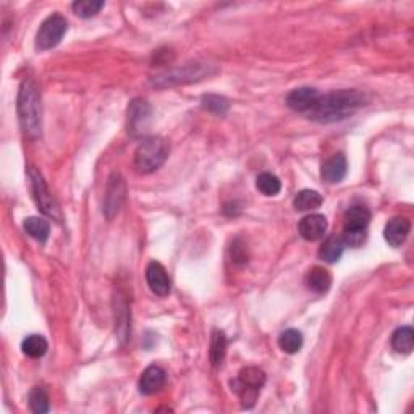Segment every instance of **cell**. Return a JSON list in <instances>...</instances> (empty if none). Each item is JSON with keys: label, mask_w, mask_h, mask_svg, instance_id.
Listing matches in <instances>:
<instances>
[{"label": "cell", "mask_w": 414, "mask_h": 414, "mask_svg": "<svg viewBox=\"0 0 414 414\" xmlns=\"http://www.w3.org/2000/svg\"><path fill=\"white\" fill-rule=\"evenodd\" d=\"M369 97L358 89H342L328 94H321L306 117L317 123H333L351 117L359 109L367 106Z\"/></svg>", "instance_id": "cell-1"}, {"label": "cell", "mask_w": 414, "mask_h": 414, "mask_svg": "<svg viewBox=\"0 0 414 414\" xmlns=\"http://www.w3.org/2000/svg\"><path fill=\"white\" fill-rule=\"evenodd\" d=\"M18 118L23 133L36 139L42 133V106L41 94L33 79L23 81L18 93Z\"/></svg>", "instance_id": "cell-2"}, {"label": "cell", "mask_w": 414, "mask_h": 414, "mask_svg": "<svg viewBox=\"0 0 414 414\" xmlns=\"http://www.w3.org/2000/svg\"><path fill=\"white\" fill-rule=\"evenodd\" d=\"M168 152H170V146L164 138H146L134 151V168L144 175L156 172L167 161Z\"/></svg>", "instance_id": "cell-3"}, {"label": "cell", "mask_w": 414, "mask_h": 414, "mask_svg": "<svg viewBox=\"0 0 414 414\" xmlns=\"http://www.w3.org/2000/svg\"><path fill=\"white\" fill-rule=\"evenodd\" d=\"M266 383V372L259 367H244L239 371L235 381L230 382L232 390L241 400L243 408H253L256 405L259 392Z\"/></svg>", "instance_id": "cell-4"}, {"label": "cell", "mask_w": 414, "mask_h": 414, "mask_svg": "<svg viewBox=\"0 0 414 414\" xmlns=\"http://www.w3.org/2000/svg\"><path fill=\"white\" fill-rule=\"evenodd\" d=\"M214 70L211 65L206 63H186L182 65L180 68H172L168 72L159 74V77H154L152 84L154 86H173V84H184V83H194L201 81L209 74H212Z\"/></svg>", "instance_id": "cell-5"}, {"label": "cell", "mask_w": 414, "mask_h": 414, "mask_svg": "<svg viewBox=\"0 0 414 414\" xmlns=\"http://www.w3.org/2000/svg\"><path fill=\"white\" fill-rule=\"evenodd\" d=\"M67 28L68 23L62 15L56 13L44 19L36 36V46L39 51H49V49L58 46V42L62 41L65 33H67Z\"/></svg>", "instance_id": "cell-6"}, {"label": "cell", "mask_w": 414, "mask_h": 414, "mask_svg": "<svg viewBox=\"0 0 414 414\" xmlns=\"http://www.w3.org/2000/svg\"><path fill=\"white\" fill-rule=\"evenodd\" d=\"M152 109L144 99H134L128 107V133L132 136H143L151 123Z\"/></svg>", "instance_id": "cell-7"}, {"label": "cell", "mask_w": 414, "mask_h": 414, "mask_svg": "<svg viewBox=\"0 0 414 414\" xmlns=\"http://www.w3.org/2000/svg\"><path fill=\"white\" fill-rule=\"evenodd\" d=\"M29 180H31V188H33L34 199H36L38 206L41 207V211L46 214V216L57 218L58 221L60 218L58 204L56 202V199L52 198V194L49 193L47 184L44 183L41 173L31 168V170H29Z\"/></svg>", "instance_id": "cell-8"}, {"label": "cell", "mask_w": 414, "mask_h": 414, "mask_svg": "<svg viewBox=\"0 0 414 414\" xmlns=\"http://www.w3.org/2000/svg\"><path fill=\"white\" fill-rule=\"evenodd\" d=\"M127 196V184L120 173H112L109 178L107 191H106V204H104V212L107 218H112L120 211L122 204Z\"/></svg>", "instance_id": "cell-9"}, {"label": "cell", "mask_w": 414, "mask_h": 414, "mask_svg": "<svg viewBox=\"0 0 414 414\" xmlns=\"http://www.w3.org/2000/svg\"><path fill=\"white\" fill-rule=\"evenodd\" d=\"M146 282L149 288L154 295L157 296H168L170 295V278H168V273L166 271V267L162 266L161 262H149L146 267Z\"/></svg>", "instance_id": "cell-10"}, {"label": "cell", "mask_w": 414, "mask_h": 414, "mask_svg": "<svg viewBox=\"0 0 414 414\" xmlns=\"http://www.w3.org/2000/svg\"><path fill=\"white\" fill-rule=\"evenodd\" d=\"M319 94L317 89L314 88H298L287 96V106L298 113H306L314 107V104L317 102Z\"/></svg>", "instance_id": "cell-11"}, {"label": "cell", "mask_w": 414, "mask_h": 414, "mask_svg": "<svg viewBox=\"0 0 414 414\" xmlns=\"http://www.w3.org/2000/svg\"><path fill=\"white\" fill-rule=\"evenodd\" d=\"M327 227L328 223L326 217L321 216V214H311V216L301 218L298 230L299 235L304 239H308V241H317V239H321L326 235Z\"/></svg>", "instance_id": "cell-12"}, {"label": "cell", "mask_w": 414, "mask_h": 414, "mask_svg": "<svg viewBox=\"0 0 414 414\" xmlns=\"http://www.w3.org/2000/svg\"><path fill=\"white\" fill-rule=\"evenodd\" d=\"M167 382V374L162 367L149 366L139 379V392L143 395H154L161 392Z\"/></svg>", "instance_id": "cell-13"}, {"label": "cell", "mask_w": 414, "mask_h": 414, "mask_svg": "<svg viewBox=\"0 0 414 414\" xmlns=\"http://www.w3.org/2000/svg\"><path fill=\"white\" fill-rule=\"evenodd\" d=\"M410 230L411 222L408 221L406 217H395L392 218V221H388L385 230H383V237H385V241L390 244V246L398 248L406 241L408 235H410Z\"/></svg>", "instance_id": "cell-14"}, {"label": "cell", "mask_w": 414, "mask_h": 414, "mask_svg": "<svg viewBox=\"0 0 414 414\" xmlns=\"http://www.w3.org/2000/svg\"><path fill=\"white\" fill-rule=\"evenodd\" d=\"M348 172V164H347V157L343 154H335L332 156L328 161L322 166V180L327 183H340L343 178L347 177Z\"/></svg>", "instance_id": "cell-15"}, {"label": "cell", "mask_w": 414, "mask_h": 414, "mask_svg": "<svg viewBox=\"0 0 414 414\" xmlns=\"http://www.w3.org/2000/svg\"><path fill=\"white\" fill-rule=\"evenodd\" d=\"M306 285L311 292L317 293V295H324L331 290L332 287V276L327 269L324 267H312L311 271L306 273Z\"/></svg>", "instance_id": "cell-16"}, {"label": "cell", "mask_w": 414, "mask_h": 414, "mask_svg": "<svg viewBox=\"0 0 414 414\" xmlns=\"http://www.w3.org/2000/svg\"><path fill=\"white\" fill-rule=\"evenodd\" d=\"M369 222H371V212L363 206H353L345 214L347 230H367Z\"/></svg>", "instance_id": "cell-17"}, {"label": "cell", "mask_w": 414, "mask_h": 414, "mask_svg": "<svg viewBox=\"0 0 414 414\" xmlns=\"http://www.w3.org/2000/svg\"><path fill=\"white\" fill-rule=\"evenodd\" d=\"M345 248L347 246H345V243H343L342 237H331L324 241L321 249H319V257L328 264H333L342 257Z\"/></svg>", "instance_id": "cell-18"}, {"label": "cell", "mask_w": 414, "mask_h": 414, "mask_svg": "<svg viewBox=\"0 0 414 414\" xmlns=\"http://www.w3.org/2000/svg\"><path fill=\"white\" fill-rule=\"evenodd\" d=\"M392 348L400 355H410L414 348V332L411 327H400L392 335Z\"/></svg>", "instance_id": "cell-19"}, {"label": "cell", "mask_w": 414, "mask_h": 414, "mask_svg": "<svg viewBox=\"0 0 414 414\" xmlns=\"http://www.w3.org/2000/svg\"><path fill=\"white\" fill-rule=\"evenodd\" d=\"M324 202V198L321 193L314 191V189H303V191H299L295 199H293V207L296 209V211H314V209L321 207Z\"/></svg>", "instance_id": "cell-20"}, {"label": "cell", "mask_w": 414, "mask_h": 414, "mask_svg": "<svg viewBox=\"0 0 414 414\" xmlns=\"http://www.w3.org/2000/svg\"><path fill=\"white\" fill-rule=\"evenodd\" d=\"M23 227L28 235L38 239L39 243H46L49 233H51V223L42 217H28L26 221H24Z\"/></svg>", "instance_id": "cell-21"}, {"label": "cell", "mask_w": 414, "mask_h": 414, "mask_svg": "<svg viewBox=\"0 0 414 414\" xmlns=\"http://www.w3.org/2000/svg\"><path fill=\"white\" fill-rule=\"evenodd\" d=\"M227 337L222 331H214L211 338V363L214 367H218L225 359Z\"/></svg>", "instance_id": "cell-22"}, {"label": "cell", "mask_w": 414, "mask_h": 414, "mask_svg": "<svg viewBox=\"0 0 414 414\" xmlns=\"http://www.w3.org/2000/svg\"><path fill=\"white\" fill-rule=\"evenodd\" d=\"M278 347L288 355H295L303 347V335L296 328H288L278 337Z\"/></svg>", "instance_id": "cell-23"}, {"label": "cell", "mask_w": 414, "mask_h": 414, "mask_svg": "<svg viewBox=\"0 0 414 414\" xmlns=\"http://www.w3.org/2000/svg\"><path fill=\"white\" fill-rule=\"evenodd\" d=\"M47 340L41 335H29L22 343V350L24 355L33 359L42 358L47 353Z\"/></svg>", "instance_id": "cell-24"}, {"label": "cell", "mask_w": 414, "mask_h": 414, "mask_svg": "<svg viewBox=\"0 0 414 414\" xmlns=\"http://www.w3.org/2000/svg\"><path fill=\"white\" fill-rule=\"evenodd\" d=\"M256 186L259 191L264 194V196H276V194L280 193L282 182L278 180V177L273 175V173L264 172L257 177Z\"/></svg>", "instance_id": "cell-25"}, {"label": "cell", "mask_w": 414, "mask_h": 414, "mask_svg": "<svg viewBox=\"0 0 414 414\" xmlns=\"http://www.w3.org/2000/svg\"><path fill=\"white\" fill-rule=\"evenodd\" d=\"M28 401H29V408H31L33 413L36 414H44L49 411V395L46 393V390L41 387H34L31 392H29V397H28Z\"/></svg>", "instance_id": "cell-26"}, {"label": "cell", "mask_w": 414, "mask_h": 414, "mask_svg": "<svg viewBox=\"0 0 414 414\" xmlns=\"http://www.w3.org/2000/svg\"><path fill=\"white\" fill-rule=\"evenodd\" d=\"M74 15L79 18H91L104 8V2H96V0H79L72 5Z\"/></svg>", "instance_id": "cell-27"}, {"label": "cell", "mask_w": 414, "mask_h": 414, "mask_svg": "<svg viewBox=\"0 0 414 414\" xmlns=\"http://www.w3.org/2000/svg\"><path fill=\"white\" fill-rule=\"evenodd\" d=\"M202 106L209 112L217 113V116H223V113L228 111V107H230V104H228L225 97L216 96V94H209V96L202 97Z\"/></svg>", "instance_id": "cell-28"}, {"label": "cell", "mask_w": 414, "mask_h": 414, "mask_svg": "<svg viewBox=\"0 0 414 414\" xmlns=\"http://www.w3.org/2000/svg\"><path fill=\"white\" fill-rule=\"evenodd\" d=\"M343 243L345 246H351V248H359L363 246L364 241L367 239V230H343L342 235Z\"/></svg>", "instance_id": "cell-29"}]
</instances>
